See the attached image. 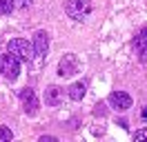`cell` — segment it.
<instances>
[{
    "instance_id": "cell-7",
    "label": "cell",
    "mask_w": 147,
    "mask_h": 142,
    "mask_svg": "<svg viewBox=\"0 0 147 142\" xmlns=\"http://www.w3.org/2000/svg\"><path fill=\"white\" fill-rule=\"evenodd\" d=\"M134 49H136L138 60L143 62V64H147V27H145V29H140L138 36L134 38Z\"/></svg>"
},
{
    "instance_id": "cell-16",
    "label": "cell",
    "mask_w": 147,
    "mask_h": 142,
    "mask_svg": "<svg viewBox=\"0 0 147 142\" xmlns=\"http://www.w3.org/2000/svg\"><path fill=\"white\" fill-rule=\"evenodd\" d=\"M143 120H147V104L143 107Z\"/></svg>"
},
{
    "instance_id": "cell-9",
    "label": "cell",
    "mask_w": 147,
    "mask_h": 142,
    "mask_svg": "<svg viewBox=\"0 0 147 142\" xmlns=\"http://www.w3.org/2000/svg\"><path fill=\"white\" fill-rule=\"evenodd\" d=\"M45 102H47V107H58L63 102V89L56 87V84L47 87L45 89Z\"/></svg>"
},
{
    "instance_id": "cell-5",
    "label": "cell",
    "mask_w": 147,
    "mask_h": 142,
    "mask_svg": "<svg viewBox=\"0 0 147 142\" xmlns=\"http://www.w3.org/2000/svg\"><path fill=\"white\" fill-rule=\"evenodd\" d=\"M20 102L27 115H36L38 113V96L34 89H22L20 91Z\"/></svg>"
},
{
    "instance_id": "cell-1",
    "label": "cell",
    "mask_w": 147,
    "mask_h": 142,
    "mask_svg": "<svg viewBox=\"0 0 147 142\" xmlns=\"http://www.w3.org/2000/svg\"><path fill=\"white\" fill-rule=\"evenodd\" d=\"M7 51L11 53V56H16L20 62H31L34 60V47L27 42V40H22V38H13V40H9V44H7Z\"/></svg>"
},
{
    "instance_id": "cell-10",
    "label": "cell",
    "mask_w": 147,
    "mask_h": 142,
    "mask_svg": "<svg viewBox=\"0 0 147 142\" xmlns=\"http://www.w3.org/2000/svg\"><path fill=\"white\" fill-rule=\"evenodd\" d=\"M85 93H87V82H74L71 87L67 89V96L71 100H83Z\"/></svg>"
},
{
    "instance_id": "cell-6",
    "label": "cell",
    "mask_w": 147,
    "mask_h": 142,
    "mask_svg": "<svg viewBox=\"0 0 147 142\" xmlns=\"http://www.w3.org/2000/svg\"><path fill=\"white\" fill-rule=\"evenodd\" d=\"M31 47H34V53H36L38 58H45L47 51H49V33L47 31H36L34 33V42H31Z\"/></svg>"
},
{
    "instance_id": "cell-4",
    "label": "cell",
    "mask_w": 147,
    "mask_h": 142,
    "mask_svg": "<svg viewBox=\"0 0 147 142\" xmlns=\"http://www.w3.org/2000/svg\"><path fill=\"white\" fill-rule=\"evenodd\" d=\"M76 71H80V62H78V58H76L74 53H65L63 58H60V62H58V76L69 78V76H74Z\"/></svg>"
},
{
    "instance_id": "cell-14",
    "label": "cell",
    "mask_w": 147,
    "mask_h": 142,
    "mask_svg": "<svg viewBox=\"0 0 147 142\" xmlns=\"http://www.w3.org/2000/svg\"><path fill=\"white\" fill-rule=\"evenodd\" d=\"M40 142H56V138H54V135H42Z\"/></svg>"
},
{
    "instance_id": "cell-2",
    "label": "cell",
    "mask_w": 147,
    "mask_h": 142,
    "mask_svg": "<svg viewBox=\"0 0 147 142\" xmlns=\"http://www.w3.org/2000/svg\"><path fill=\"white\" fill-rule=\"evenodd\" d=\"M65 13L71 20H85L92 13V2L89 0H67L65 2Z\"/></svg>"
},
{
    "instance_id": "cell-12",
    "label": "cell",
    "mask_w": 147,
    "mask_h": 142,
    "mask_svg": "<svg viewBox=\"0 0 147 142\" xmlns=\"http://www.w3.org/2000/svg\"><path fill=\"white\" fill-rule=\"evenodd\" d=\"M13 135H11V129H7V127H0V142H9Z\"/></svg>"
},
{
    "instance_id": "cell-8",
    "label": "cell",
    "mask_w": 147,
    "mask_h": 142,
    "mask_svg": "<svg viewBox=\"0 0 147 142\" xmlns=\"http://www.w3.org/2000/svg\"><path fill=\"white\" fill-rule=\"evenodd\" d=\"M109 104L116 109V111H127L131 107V98L125 93V91H111L109 93Z\"/></svg>"
},
{
    "instance_id": "cell-13",
    "label": "cell",
    "mask_w": 147,
    "mask_h": 142,
    "mask_svg": "<svg viewBox=\"0 0 147 142\" xmlns=\"http://www.w3.org/2000/svg\"><path fill=\"white\" fill-rule=\"evenodd\" d=\"M134 140H147V129H138L134 133Z\"/></svg>"
},
{
    "instance_id": "cell-15",
    "label": "cell",
    "mask_w": 147,
    "mask_h": 142,
    "mask_svg": "<svg viewBox=\"0 0 147 142\" xmlns=\"http://www.w3.org/2000/svg\"><path fill=\"white\" fill-rule=\"evenodd\" d=\"M29 5H31V0H20V7H22V9L29 7Z\"/></svg>"
},
{
    "instance_id": "cell-11",
    "label": "cell",
    "mask_w": 147,
    "mask_h": 142,
    "mask_svg": "<svg viewBox=\"0 0 147 142\" xmlns=\"http://www.w3.org/2000/svg\"><path fill=\"white\" fill-rule=\"evenodd\" d=\"M13 0H0V16H7V13H11V9H13Z\"/></svg>"
},
{
    "instance_id": "cell-3",
    "label": "cell",
    "mask_w": 147,
    "mask_h": 142,
    "mask_svg": "<svg viewBox=\"0 0 147 142\" xmlns=\"http://www.w3.org/2000/svg\"><path fill=\"white\" fill-rule=\"evenodd\" d=\"M0 73H2V78L5 80H13L20 76V60L16 56H11V53H5V56H0Z\"/></svg>"
}]
</instances>
